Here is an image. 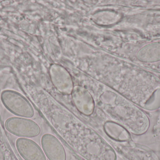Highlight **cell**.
<instances>
[{
	"mask_svg": "<svg viewBox=\"0 0 160 160\" xmlns=\"http://www.w3.org/2000/svg\"><path fill=\"white\" fill-rule=\"evenodd\" d=\"M75 102L80 112L86 116H89L94 112V105L90 97L83 92L75 94Z\"/></svg>",
	"mask_w": 160,
	"mask_h": 160,
	"instance_id": "52a82bcc",
	"label": "cell"
},
{
	"mask_svg": "<svg viewBox=\"0 0 160 160\" xmlns=\"http://www.w3.org/2000/svg\"><path fill=\"white\" fill-rule=\"evenodd\" d=\"M44 154L49 160H66L65 149L61 142L52 134H44L41 140Z\"/></svg>",
	"mask_w": 160,
	"mask_h": 160,
	"instance_id": "3957f363",
	"label": "cell"
},
{
	"mask_svg": "<svg viewBox=\"0 0 160 160\" xmlns=\"http://www.w3.org/2000/svg\"><path fill=\"white\" fill-rule=\"evenodd\" d=\"M105 133L111 139L118 141H125L128 139L126 131L120 125L112 121H107L103 125Z\"/></svg>",
	"mask_w": 160,
	"mask_h": 160,
	"instance_id": "8992f818",
	"label": "cell"
},
{
	"mask_svg": "<svg viewBox=\"0 0 160 160\" xmlns=\"http://www.w3.org/2000/svg\"><path fill=\"white\" fill-rule=\"evenodd\" d=\"M0 160H5L4 152L1 147H0Z\"/></svg>",
	"mask_w": 160,
	"mask_h": 160,
	"instance_id": "ba28073f",
	"label": "cell"
},
{
	"mask_svg": "<svg viewBox=\"0 0 160 160\" xmlns=\"http://www.w3.org/2000/svg\"><path fill=\"white\" fill-rule=\"evenodd\" d=\"M5 127L11 134L20 138H33L41 132L40 127L35 122L30 118L19 116L8 118L5 121Z\"/></svg>",
	"mask_w": 160,
	"mask_h": 160,
	"instance_id": "6da1fadb",
	"label": "cell"
},
{
	"mask_svg": "<svg viewBox=\"0 0 160 160\" xmlns=\"http://www.w3.org/2000/svg\"><path fill=\"white\" fill-rule=\"evenodd\" d=\"M16 146L19 154L24 160H47L41 147L29 138H18Z\"/></svg>",
	"mask_w": 160,
	"mask_h": 160,
	"instance_id": "277c9868",
	"label": "cell"
},
{
	"mask_svg": "<svg viewBox=\"0 0 160 160\" xmlns=\"http://www.w3.org/2000/svg\"><path fill=\"white\" fill-rule=\"evenodd\" d=\"M137 59L145 63L160 61V41L152 42L144 46L136 54Z\"/></svg>",
	"mask_w": 160,
	"mask_h": 160,
	"instance_id": "5b68a950",
	"label": "cell"
},
{
	"mask_svg": "<svg viewBox=\"0 0 160 160\" xmlns=\"http://www.w3.org/2000/svg\"><path fill=\"white\" fill-rule=\"evenodd\" d=\"M2 99L7 108L17 116L28 118L33 116L34 112L32 107L18 95L6 92L3 95Z\"/></svg>",
	"mask_w": 160,
	"mask_h": 160,
	"instance_id": "7a4b0ae2",
	"label": "cell"
}]
</instances>
